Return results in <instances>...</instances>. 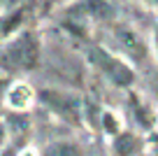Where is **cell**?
Masks as SVG:
<instances>
[{
    "instance_id": "cell-1",
    "label": "cell",
    "mask_w": 158,
    "mask_h": 156,
    "mask_svg": "<svg viewBox=\"0 0 158 156\" xmlns=\"http://www.w3.org/2000/svg\"><path fill=\"white\" fill-rule=\"evenodd\" d=\"M7 61L16 68H35V63H37V40H35V35L23 33L19 40H14L7 49Z\"/></svg>"
},
{
    "instance_id": "cell-3",
    "label": "cell",
    "mask_w": 158,
    "mask_h": 156,
    "mask_svg": "<svg viewBox=\"0 0 158 156\" xmlns=\"http://www.w3.org/2000/svg\"><path fill=\"white\" fill-rule=\"evenodd\" d=\"M42 98H44L49 105H54L58 112H63L70 121H77V110H74V107H77V102H74V100L63 98L60 93H54V91H44V93H42Z\"/></svg>"
},
{
    "instance_id": "cell-5",
    "label": "cell",
    "mask_w": 158,
    "mask_h": 156,
    "mask_svg": "<svg viewBox=\"0 0 158 156\" xmlns=\"http://www.w3.org/2000/svg\"><path fill=\"white\" fill-rule=\"evenodd\" d=\"M84 10L91 12V14H95V16H109L112 14L109 5L102 2V0H89V2H84Z\"/></svg>"
},
{
    "instance_id": "cell-7",
    "label": "cell",
    "mask_w": 158,
    "mask_h": 156,
    "mask_svg": "<svg viewBox=\"0 0 158 156\" xmlns=\"http://www.w3.org/2000/svg\"><path fill=\"white\" fill-rule=\"evenodd\" d=\"M135 149V140L130 135H121V137H116V151L121 156H128L130 151Z\"/></svg>"
},
{
    "instance_id": "cell-4",
    "label": "cell",
    "mask_w": 158,
    "mask_h": 156,
    "mask_svg": "<svg viewBox=\"0 0 158 156\" xmlns=\"http://www.w3.org/2000/svg\"><path fill=\"white\" fill-rule=\"evenodd\" d=\"M116 37H118L121 47H123L126 51H128V54L137 56V58H142V56H144V47H142V42H139V40L135 37L133 33H128V30H118V33H116Z\"/></svg>"
},
{
    "instance_id": "cell-9",
    "label": "cell",
    "mask_w": 158,
    "mask_h": 156,
    "mask_svg": "<svg viewBox=\"0 0 158 156\" xmlns=\"http://www.w3.org/2000/svg\"><path fill=\"white\" fill-rule=\"evenodd\" d=\"M105 124H107L109 131H114V124H112V117H105Z\"/></svg>"
},
{
    "instance_id": "cell-10",
    "label": "cell",
    "mask_w": 158,
    "mask_h": 156,
    "mask_svg": "<svg viewBox=\"0 0 158 156\" xmlns=\"http://www.w3.org/2000/svg\"><path fill=\"white\" fill-rule=\"evenodd\" d=\"M153 2H158V0H153Z\"/></svg>"
},
{
    "instance_id": "cell-2",
    "label": "cell",
    "mask_w": 158,
    "mask_h": 156,
    "mask_svg": "<svg viewBox=\"0 0 158 156\" xmlns=\"http://www.w3.org/2000/svg\"><path fill=\"white\" fill-rule=\"evenodd\" d=\"M89 56H91V61H93L100 70H105V72H107V77L112 79V82L121 84V86H126V84L133 82V72H130L123 63H118L116 58H112L107 51H102V49H91Z\"/></svg>"
},
{
    "instance_id": "cell-6",
    "label": "cell",
    "mask_w": 158,
    "mask_h": 156,
    "mask_svg": "<svg viewBox=\"0 0 158 156\" xmlns=\"http://www.w3.org/2000/svg\"><path fill=\"white\" fill-rule=\"evenodd\" d=\"M44 156H79V149L72 145H51Z\"/></svg>"
},
{
    "instance_id": "cell-8",
    "label": "cell",
    "mask_w": 158,
    "mask_h": 156,
    "mask_svg": "<svg viewBox=\"0 0 158 156\" xmlns=\"http://www.w3.org/2000/svg\"><path fill=\"white\" fill-rule=\"evenodd\" d=\"M21 16H23V14H21V12H16V14H12V16H7V19L0 21V37H2L5 33H10V30L21 21Z\"/></svg>"
}]
</instances>
